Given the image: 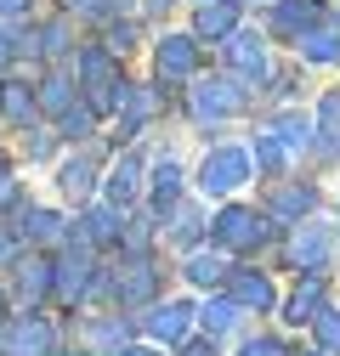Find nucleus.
I'll list each match as a JSON object with an SVG mask.
<instances>
[{
    "label": "nucleus",
    "instance_id": "obj_1",
    "mask_svg": "<svg viewBox=\"0 0 340 356\" xmlns=\"http://www.w3.org/2000/svg\"><path fill=\"white\" fill-rule=\"evenodd\" d=\"M249 181V153L244 147H210L199 164V193L204 198H233Z\"/></svg>",
    "mask_w": 340,
    "mask_h": 356
},
{
    "label": "nucleus",
    "instance_id": "obj_2",
    "mask_svg": "<svg viewBox=\"0 0 340 356\" xmlns=\"http://www.w3.org/2000/svg\"><path fill=\"white\" fill-rule=\"evenodd\" d=\"M261 238H267V215H261V209L227 204V209L216 215V249L244 254V249H261Z\"/></svg>",
    "mask_w": 340,
    "mask_h": 356
},
{
    "label": "nucleus",
    "instance_id": "obj_3",
    "mask_svg": "<svg viewBox=\"0 0 340 356\" xmlns=\"http://www.w3.org/2000/svg\"><path fill=\"white\" fill-rule=\"evenodd\" d=\"M91 283H97V260H91V249L68 243V254L52 260V294H57L63 305H74V300L91 294Z\"/></svg>",
    "mask_w": 340,
    "mask_h": 356
},
{
    "label": "nucleus",
    "instance_id": "obj_4",
    "mask_svg": "<svg viewBox=\"0 0 340 356\" xmlns=\"http://www.w3.org/2000/svg\"><path fill=\"white\" fill-rule=\"evenodd\" d=\"M187 108L199 124H222V119L244 113V91H238V79H204V85H193Z\"/></svg>",
    "mask_w": 340,
    "mask_h": 356
},
{
    "label": "nucleus",
    "instance_id": "obj_5",
    "mask_svg": "<svg viewBox=\"0 0 340 356\" xmlns=\"http://www.w3.org/2000/svg\"><path fill=\"white\" fill-rule=\"evenodd\" d=\"M153 74L164 79H193L199 74V34H164L153 46Z\"/></svg>",
    "mask_w": 340,
    "mask_h": 356
},
{
    "label": "nucleus",
    "instance_id": "obj_6",
    "mask_svg": "<svg viewBox=\"0 0 340 356\" xmlns=\"http://www.w3.org/2000/svg\"><path fill=\"white\" fill-rule=\"evenodd\" d=\"M142 334L159 339V345H182L193 334V305L187 300H164V305H148V317H142Z\"/></svg>",
    "mask_w": 340,
    "mask_h": 356
},
{
    "label": "nucleus",
    "instance_id": "obj_7",
    "mask_svg": "<svg viewBox=\"0 0 340 356\" xmlns=\"http://www.w3.org/2000/svg\"><path fill=\"white\" fill-rule=\"evenodd\" d=\"M227 300L238 305V311H272L278 305V289H272V277L267 272H227Z\"/></svg>",
    "mask_w": 340,
    "mask_h": 356
},
{
    "label": "nucleus",
    "instance_id": "obj_8",
    "mask_svg": "<svg viewBox=\"0 0 340 356\" xmlns=\"http://www.w3.org/2000/svg\"><path fill=\"white\" fill-rule=\"evenodd\" d=\"M227 68H233V79L238 85H255V79H261L267 74V46H261V40H255V34H227Z\"/></svg>",
    "mask_w": 340,
    "mask_h": 356
},
{
    "label": "nucleus",
    "instance_id": "obj_9",
    "mask_svg": "<svg viewBox=\"0 0 340 356\" xmlns=\"http://www.w3.org/2000/svg\"><path fill=\"white\" fill-rule=\"evenodd\" d=\"M6 350H12V356H52V350H57V334H52L46 317H17V323L6 328Z\"/></svg>",
    "mask_w": 340,
    "mask_h": 356
},
{
    "label": "nucleus",
    "instance_id": "obj_10",
    "mask_svg": "<svg viewBox=\"0 0 340 356\" xmlns=\"http://www.w3.org/2000/svg\"><path fill=\"white\" fill-rule=\"evenodd\" d=\"M176 204H182V164L176 159H159L148 170V209L153 215H170Z\"/></svg>",
    "mask_w": 340,
    "mask_h": 356
},
{
    "label": "nucleus",
    "instance_id": "obj_11",
    "mask_svg": "<svg viewBox=\"0 0 340 356\" xmlns=\"http://www.w3.org/2000/svg\"><path fill=\"white\" fill-rule=\"evenodd\" d=\"M17 232L29 243H68V220L57 209H40V204H17Z\"/></svg>",
    "mask_w": 340,
    "mask_h": 356
},
{
    "label": "nucleus",
    "instance_id": "obj_12",
    "mask_svg": "<svg viewBox=\"0 0 340 356\" xmlns=\"http://www.w3.org/2000/svg\"><path fill=\"white\" fill-rule=\"evenodd\" d=\"M137 193H142V159H137V153H125V159L108 170V181H102V198L125 209V204H137Z\"/></svg>",
    "mask_w": 340,
    "mask_h": 356
},
{
    "label": "nucleus",
    "instance_id": "obj_13",
    "mask_svg": "<svg viewBox=\"0 0 340 356\" xmlns=\"http://www.w3.org/2000/svg\"><path fill=\"white\" fill-rule=\"evenodd\" d=\"M233 29H238V0H199V17H193L199 40H227Z\"/></svg>",
    "mask_w": 340,
    "mask_h": 356
},
{
    "label": "nucleus",
    "instance_id": "obj_14",
    "mask_svg": "<svg viewBox=\"0 0 340 356\" xmlns=\"http://www.w3.org/2000/svg\"><path fill=\"white\" fill-rule=\"evenodd\" d=\"M227 272H233V266H227V249H193V254H187V283H193V289H222Z\"/></svg>",
    "mask_w": 340,
    "mask_h": 356
},
{
    "label": "nucleus",
    "instance_id": "obj_15",
    "mask_svg": "<svg viewBox=\"0 0 340 356\" xmlns=\"http://www.w3.org/2000/svg\"><path fill=\"white\" fill-rule=\"evenodd\" d=\"M318 23V0H272V29L284 40H301Z\"/></svg>",
    "mask_w": 340,
    "mask_h": 356
},
{
    "label": "nucleus",
    "instance_id": "obj_16",
    "mask_svg": "<svg viewBox=\"0 0 340 356\" xmlns=\"http://www.w3.org/2000/svg\"><path fill=\"white\" fill-rule=\"evenodd\" d=\"M289 254H295V266H301V272L323 277V266H329V232H323V227H301Z\"/></svg>",
    "mask_w": 340,
    "mask_h": 356
},
{
    "label": "nucleus",
    "instance_id": "obj_17",
    "mask_svg": "<svg viewBox=\"0 0 340 356\" xmlns=\"http://www.w3.org/2000/svg\"><path fill=\"white\" fill-rule=\"evenodd\" d=\"M46 294H52V260H46V254H29V260H17V300L40 305Z\"/></svg>",
    "mask_w": 340,
    "mask_h": 356
},
{
    "label": "nucleus",
    "instance_id": "obj_18",
    "mask_svg": "<svg viewBox=\"0 0 340 356\" xmlns=\"http://www.w3.org/2000/svg\"><path fill=\"white\" fill-rule=\"evenodd\" d=\"M79 102V85L68 79V74H46V79H40V91H34V108H46V113H68Z\"/></svg>",
    "mask_w": 340,
    "mask_h": 356
},
{
    "label": "nucleus",
    "instance_id": "obj_19",
    "mask_svg": "<svg viewBox=\"0 0 340 356\" xmlns=\"http://www.w3.org/2000/svg\"><path fill=\"white\" fill-rule=\"evenodd\" d=\"M91 175H97L91 153H79V159H68V164L57 170V193H63V198H74V204H85V198H91Z\"/></svg>",
    "mask_w": 340,
    "mask_h": 356
},
{
    "label": "nucleus",
    "instance_id": "obj_20",
    "mask_svg": "<svg viewBox=\"0 0 340 356\" xmlns=\"http://www.w3.org/2000/svg\"><path fill=\"white\" fill-rule=\"evenodd\" d=\"M0 113H6L12 124H23V130L34 124V113H40V108H34V91H29L23 79H0Z\"/></svg>",
    "mask_w": 340,
    "mask_h": 356
},
{
    "label": "nucleus",
    "instance_id": "obj_21",
    "mask_svg": "<svg viewBox=\"0 0 340 356\" xmlns=\"http://www.w3.org/2000/svg\"><path fill=\"white\" fill-rule=\"evenodd\" d=\"M295 46H301V57H307V63H318V68L340 63V34H334V29H318V23H312L301 40H295Z\"/></svg>",
    "mask_w": 340,
    "mask_h": 356
},
{
    "label": "nucleus",
    "instance_id": "obj_22",
    "mask_svg": "<svg viewBox=\"0 0 340 356\" xmlns=\"http://www.w3.org/2000/svg\"><path fill=\"white\" fill-rule=\"evenodd\" d=\"M312 204H318V193H312V187H284L278 198H267V220H289V215L301 220Z\"/></svg>",
    "mask_w": 340,
    "mask_h": 356
},
{
    "label": "nucleus",
    "instance_id": "obj_23",
    "mask_svg": "<svg viewBox=\"0 0 340 356\" xmlns=\"http://www.w3.org/2000/svg\"><path fill=\"white\" fill-rule=\"evenodd\" d=\"M34 51H40V57H68V51H74V29H68V17H52L46 29H34Z\"/></svg>",
    "mask_w": 340,
    "mask_h": 356
},
{
    "label": "nucleus",
    "instance_id": "obj_24",
    "mask_svg": "<svg viewBox=\"0 0 340 356\" xmlns=\"http://www.w3.org/2000/svg\"><path fill=\"white\" fill-rule=\"evenodd\" d=\"M170 238H176L182 249H193V243L204 238V215H199V204H176V209H170Z\"/></svg>",
    "mask_w": 340,
    "mask_h": 356
},
{
    "label": "nucleus",
    "instance_id": "obj_25",
    "mask_svg": "<svg viewBox=\"0 0 340 356\" xmlns=\"http://www.w3.org/2000/svg\"><path fill=\"white\" fill-rule=\"evenodd\" d=\"M57 124H63V142H91V130H97V108L79 97V102H74V108H68Z\"/></svg>",
    "mask_w": 340,
    "mask_h": 356
},
{
    "label": "nucleus",
    "instance_id": "obj_26",
    "mask_svg": "<svg viewBox=\"0 0 340 356\" xmlns=\"http://www.w3.org/2000/svg\"><path fill=\"white\" fill-rule=\"evenodd\" d=\"M199 323H204L210 339H222V334H233V328L244 323V311H238L233 300H216V305H204V317H199Z\"/></svg>",
    "mask_w": 340,
    "mask_h": 356
},
{
    "label": "nucleus",
    "instance_id": "obj_27",
    "mask_svg": "<svg viewBox=\"0 0 340 356\" xmlns=\"http://www.w3.org/2000/svg\"><path fill=\"white\" fill-rule=\"evenodd\" d=\"M318 305H323V294H318V277L301 289V294H295L289 305H284V323H295V328H307L312 317H318Z\"/></svg>",
    "mask_w": 340,
    "mask_h": 356
},
{
    "label": "nucleus",
    "instance_id": "obj_28",
    "mask_svg": "<svg viewBox=\"0 0 340 356\" xmlns=\"http://www.w3.org/2000/svg\"><path fill=\"white\" fill-rule=\"evenodd\" d=\"M85 334H91V345H102V350H119V345L131 339L137 328H131V323H91Z\"/></svg>",
    "mask_w": 340,
    "mask_h": 356
},
{
    "label": "nucleus",
    "instance_id": "obj_29",
    "mask_svg": "<svg viewBox=\"0 0 340 356\" xmlns=\"http://www.w3.org/2000/svg\"><path fill=\"white\" fill-rule=\"evenodd\" d=\"M307 328H318L323 350H340V311H334V305H318V317H312Z\"/></svg>",
    "mask_w": 340,
    "mask_h": 356
},
{
    "label": "nucleus",
    "instance_id": "obj_30",
    "mask_svg": "<svg viewBox=\"0 0 340 356\" xmlns=\"http://www.w3.org/2000/svg\"><path fill=\"white\" fill-rule=\"evenodd\" d=\"M176 356H216V339H210V334H204V339H199V334H187V339L176 345Z\"/></svg>",
    "mask_w": 340,
    "mask_h": 356
},
{
    "label": "nucleus",
    "instance_id": "obj_31",
    "mask_svg": "<svg viewBox=\"0 0 340 356\" xmlns=\"http://www.w3.org/2000/svg\"><path fill=\"white\" fill-rule=\"evenodd\" d=\"M29 136H34V142H23L29 159H52V147H57V142H52V130H29Z\"/></svg>",
    "mask_w": 340,
    "mask_h": 356
},
{
    "label": "nucleus",
    "instance_id": "obj_32",
    "mask_svg": "<svg viewBox=\"0 0 340 356\" xmlns=\"http://www.w3.org/2000/svg\"><path fill=\"white\" fill-rule=\"evenodd\" d=\"M238 356H289V350H284L278 339H244V350H238Z\"/></svg>",
    "mask_w": 340,
    "mask_h": 356
},
{
    "label": "nucleus",
    "instance_id": "obj_33",
    "mask_svg": "<svg viewBox=\"0 0 340 356\" xmlns=\"http://www.w3.org/2000/svg\"><path fill=\"white\" fill-rule=\"evenodd\" d=\"M29 12V0H0V17H23Z\"/></svg>",
    "mask_w": 340,
    "mask_h": 356
},
{
    "label": "nucleus",
    "instance_id": "obj_34",
    "mask_svg": "<svg viewBox=\"0 0 340 356\" xmlns=\"http://www.w3.org/2000/svg\"><path fill=\"white\" fill-rule=\"evenodd\" d=\"M114 356H159V350H153V345H119Z\"/></svg>",
    "mask_w": 340,
    "mask_h": 356
},
{
    "label": "nucleus",
    "instance_id": "obj_35",
    "mask_svg": "<svg viewBox=\"0 0 340 356\" xmlns=\"http://www.w3.org/2000/svg\"><path fill=\"white\" fill-rule=\"evenodd\" d=\"M6 260H12V238H6V232H0V266H6Z\"/></svg>",
    "mask_w": 340,
    "mask_h": 356
},
{
    "label": "nucleus",
    "instance_id": "obj_36",
    "mask_svg": "<svg viewBox=\"0 0 340 356\" xmlns=\"http://www.w3.org/2000/svg\"><path fill=\"white\" fill-rule=\"evenodd\" d=\"M6 305H12V300H6V289H0V323H6Z\"/></svg>",
    "mask_w": 340,
    "mask_h": 356
},
{
    "label": "nucleus",
    "instance_id": "obj_37",
    "mask_svg": "<svg viewBox=\"0 0 340 356\" xmlns=\"http://www.w3.org/2000/svg\"><path fill=\"white\" fill-rule=\"evenodd\" d=\"M63 356H85V350H63Z\"/></svg>",
    "mask_w": 340,
    "mask_h": 356
},
{
    "label": "nucleus",
    "instance_id": "obj_38",
    "mask_svg": "<svg viewBox=\"0 0 340 356\" xmlns=\"http://www.w3.org/2000/svg\"><path fill=\"white\" fill-rule=\"evenodd\" d=\"M312 356H323V350H312Z\"/></svg>",
    "mask_w": 340,
    "mask_h": 356
}]
</instances>
